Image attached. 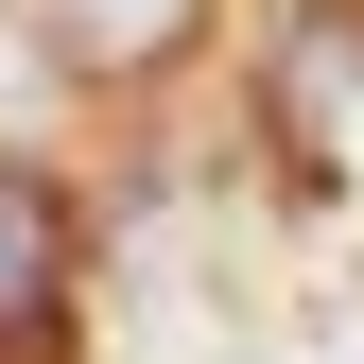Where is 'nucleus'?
I'll return each instance as SVG.
<instances>
[{
    "instance_id": "obj_1",
    "label": "nucleus",
    "mask_w": 364,
    "mask_h": 364,
    "mask_svg": "<svg viewBox=\"0 0 364 364\" xmlns=\"http://www.w3.org/2000/svg\"><path fill=\"white\" fill-rule=\"evenodd\" d=\"M70 191L0 139V364H70Z\"/></svg>"
},
{
    "instance_id": "obj_2",
    "label": "nucleus",
    "mask_w": 364,
    "mask_h": 364,
    "mask_svg": "<svg viewBox=\"0 0 364 364\" xmlns=\"http://www.w3.org/2000/svg\"><path fill=\"white\" fill-rule=\"evenodd\" d=\"M225 18V0H35V35H53V70H87V87H156L191 35Z\"/></svg>"
},
{
    "instance_id": "obj_3",
    "label": "nucleus",
    "mask_w": 364,
    "mask_h": 364,
    "mask_svg": "<svg viewBox=\"0 0 364 364\" xmlns=\"http://www.w3.org/2000/svg\"><path fill=\"white\" fill-rule=\"evenodd\" d=\"M278 105H295V139H312V156H347V122H364V53H347V0H295V35H278Z\"/></svg>"
}]
</instances>
